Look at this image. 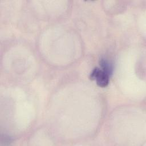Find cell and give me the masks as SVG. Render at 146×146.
Returning a JSON list of instances; mask_svg holds the SVG:
<instances>
[{
  "instance_id": "1",
  "label": "cell",
  "mask_w": 146,
  "mask_h": 146,
  "mask_svg": "<svg viewBox=\"0 0 146 146\" xmlns=\"http://www.w3.org/2000/svg\"><path fill=\"white\" fill-rule=\"evenodd\" d=\"M90 78L91 80H96L97 84L101 87H106L109 83V76L98 68H95L92 70Z\"/></svg>"
},
{
  "instance_id": "2",
  "label": "cell",
  "mask_w": 146,
  "mask_h": 146,
  "mask_svg": "<svg viewBox=\"0 0 146 146\" xmlns=\"http://www.w3.org/2000/svg\"><path fill=\"white\" fill-rule=\"evenodd\" d=\"M99 62L100 65L103 69V71L108 76H110L112 74L113 71V67L112 64L106 59H101Z\"/></svg>"
}]
</instances>
